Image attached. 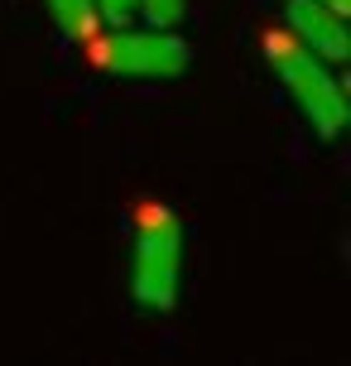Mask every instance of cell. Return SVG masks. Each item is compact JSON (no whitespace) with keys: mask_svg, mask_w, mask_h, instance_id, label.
Segmentation results:
<instances>
[{"mask_svg":"<svg viewBox=\"0 0 351 366\" xmlns=\"http://www.w3.org/2000/svg\"><path fill=\"white\" fill-rule=\"evenodd\" d=\"M265 49H270V63H275L284 92H289L294 107L303 111V121H308L322 140H337V135L347 130L351 111H347V97H342V82L327 73V63H322L313 49H303L298 39H284V34H270Z\"/></svg>","mask_w":351,"mask_h":366,"instance_id":"6da1fadb","label":"cell"},{"mask_svg":"<svg viewBox=\"0 0 351 366\" xmlns=\"http://www.w3.org/2000/svg\"><path fill=\"white\" fill-rule=\"evenodd\" d=\"M178 274H183V227L168 207H149L135 232V265H130V290L145 309H173L178 299Z\"/></svg>","mask_w":351,"mask_h":366,"instance_id":"7a4b0ae2","label":"cell"},{"mask_svg":"<svg viewBox=\"0 0 351 366\" xmlns=\"http://www.w3.org/2000/svg\"><path fill=\"white\" fill-rule=\"evenodd\" d=\"M96 58L121 77H178L188 68V44L168 29H116Z\"/></svg>","mask_w":351,"mask_h":366,"instance_id":"3957f363","label":"cell"},{"mask_svg":"<svg viewBox=\"0 0 351 366\" xmlns=\"http://www.w3.org/2000/svg\"><path fill=\"white\" fill-rule=\"evenodd\" d=\"M289 29L303 49H313L322 63H342L351 54L347 15H337L322 0H289Z\"/></svg>","mask_w":351,"mask_h":366,"instance_id":"277c9868","label":"cell"},{"mask_svg":"<svg viewBox=\"0 0 351 366\" xmlns=\"http://www.w3.org/2000/svg\"><path fill=\"white\" fill-rule=\"evenodd\" d=\"M49 15L58 19V29L68 39H92L101 15H96V0H49Z\"/></svg>","mask_w":351,"mask_h":366,"instance_id":"5b68a950","label":"cell"},{"mask_svg":"<svg viewBox=\"0 0 351 366\" xmlns=\"http://www.w3.org/2000/svg\"><path fill=\"white\" fill-rule=\"evenodd\" d=\"M188 0H135V15L145 19L149 29H173L183 19Z\"/></svg>","mask_w":351,"mask_h":366,"instance_id":"8992f818","label":"cell"},{"mask_svg":"<svg viewBox=\"0 0 351 366\" xmlns=\"http://www.w3.org/2000/svg\"><path fill=\"white\" fill-rule=\"evenodd\" d=\"M96 15L121 29V24H130V19H135V0H96Z\"/></svg>","mask_w":351,"mask_h":366,"instance_id":"52a82bcc","label":"cell"},{"mask_svg":"<svg viewBox=\"0 0 351 366\" xmlns=\"http://www.w3.org/2000/svg\"><path fill=\"white\" fill-rule=\"evenodd\" d=\"M322 5H332L337 15H347V10H351V0H322Z\"/></svg>","mask_w":351,"mask_h":366,"instance_id":"ba28073f","label":"cell"}]
</instances>
